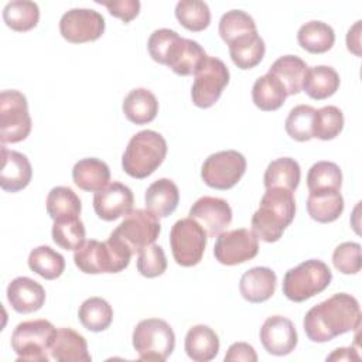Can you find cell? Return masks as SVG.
I'll return each instance as SVG.
<instances>
[{
    "label": "cell",
    "instance_id": "obj_1",
    "mask_svg": "<svg viewBox=\"0 0 362 362\" xmlns=\"http://www.w3.org/2000/svg\"><path fill=\"white\" fill-rule=\"evenodd\" d=\"M359 325V303L346 293H337L311 307L303 321L304 332L313 342H328L338 335L358 329Z\"/></svg>",
    "mask_w": 362,
    "mask_h": 362
},
{
    "label": "cell",
    "instance_id": "obj_2",
    "mask_svg": "<svg viewBox=\"0 0 362 362\" xmlns=\"http://www.w3.org/2000/svg\"><path fill=\"white\" fill-rule=\"evenodd\" d=\"M296 215L293 192L280 188H266L257 211L252 216V230L263 242H277Z\"/></svg>",
    "mask_w": 362,
    "mask_h": 362
},
{
    "label": "cell",
    "instance_id": "obj_3",
    "mask_svg": "<svg viewBox=\"0 0 362 362\" xmlns=\"http://www.w3.org/2000/svg\"><path fill=\"white\" fill-rule=\"evenodd\" d=\"M165 156V139L154 130H141L129 140L122 156V167L127 175L141 180L151 175L161 165Z\"/></svg>",
    "mask_w": 362,
    "mask_h": 362
},
{
    "label": "cell",
    "instance_id": "obj_4",
    "mask_svg": "<svg viewBox=\"0 0 362 362\" xmlns=\"http://www.w3.org/2000/svg\"><path fill=\"white\" fill-rule=\"evenodd\" d=\"M132 253L116 239L109 236L106 242L95 239L86 240L75 250L74 262L76 267L86 274L119 273L130 263Z\"/></svg>",
    "mask_w": 362,
    "mask_h": 362
},
{
    "label": "cell",
    "instance_id": "obj_5",
    "mask_svg": "<svg viewBox=\"0 0 362 362\" xmlns=\"http://www.w3.org/2000/svg\"><path fill=\"white\" fill-rule=\"evenodd\" d=\"M332 280L329 267L317 259H310L286 272L283 294L294 303H301L324 291Z\"/></svg>",
    "mask_w": 362,
    "mask_h": 362
},
{
    "label": "cell",
    "instance_id": "obj_6",
    "mask_svg": "<svg viewBox=\"0 0 362 362\" xmlns=\"http://www.w3.org/2000/svg\"><path fill=\"white\" fill-rule=\"evenodd\" d=\"M57 328L48 320H30L20 322L11 334V348L17 361L47 362Z\"/></svg>",
    "mask_w": 362,
    "mask_h": 362
},
{
    "label": "cell",
    "instance_id": "obj_7",
    "mask_svg": "<svg viewBox=\"0 0 362 362\" xmlns=\"http://www.w3.org/2000/svg\"><path fill=\"white\" fill-rule=\"evenodd\" d=\"M133 346L141 361H165L174 351L175 334L160 318L141 320L133 331Z\"/></svg>",
    "mask_w": 362,
    "mask_h": 362
},
{
    "label": "cell",
    "instance_id": "obj_8",
    "mask_svg": "<svg viewBox=\"0 0 362 362\" xmlns=\"http://www.w3.org/2000/svg\"><path fill=\"white\" fill-rule=\"evenodd\" d=\"M31 116L24 93L16 89L0 93V140L1 144L18 143L31 132Z\"/></svg>",
    "mask_w": 362,
    "mask_h": 362
},
{
    "label": "cell",
    "instance_id": "obj_9",
    "mask_svg": "<svg viewBox=\"0 0 362 362\" xmlns=\"http://www.w3.org/2000/svg\"><path fill=\"white\" fill-rule=\"evenodd\" d=\"M229 69L222 59L206 55L194 72L192 103L201 109L214 106L221 98L223 88L229 83Z\"/></svg>",
    "mask_w": 362,
    "mask_h": 362
},
{
    "label": "cell",
    "instance_id": "obj_10",
    "mask_svg": "<svg viewBox=\"0 0 362 362\" xmlns=\"http://www.w3.org/2000/svg\"><path fill=\"white\" fill-rule=\"evenodd\" d=\"M161 230L158 218L147 209H133L110 233L132 255L156 242Z\"/></svg>",
    "mask_w": 362,
    "mask_h": 362
},
{
    "label": "cell",
    "instance_id": "obj_11",
    "mask_svg": "<svg viewBox=\"0 0 362 362\" xmlns=\"http://www.w3.org/2000/svg\"><path fill=\"white\" fill-rule=\"evenodd\" d=\"M206 232L194 219H178L170 230L171 253L177 264L192 267L198 264L204 256L206 246Z\"/></svg>",
    "mask_w": 362,
    "mask_h": 362
},
{
    "label": "cell",
    "instance_id": "obj_12",
    "mask_svg": "<svg viewBox=\"0 0 362 362\" xmlns=\"http://www.w3.org/2000/svg\"><path fill=\"white\" fill-rule=\"evenodd\" d=\"M246 171V158L236 150H222L211 154L202 164V181L215 189H229L238 184Z\"/></svg>",
    "mask_w": 362,
    "mask_h": 362
},
{
    "label": "cell",
    "instance_id": "obj_13",
    "mask_svg": "<svg viewBox=\"0 0 362 362\" xmlns=\"http://www.w3.org/2000/svg\"><path fill=\"white\" fill-rule=\"evenodd\" d=\"M259 252V239L246 228L222 232L214 246L215 259L225 266H235L252 260Z\"/></svg>",
    "mask_w": 362,
    "mask_h": 362
},
{
    "label": "cell",
    "instance_id": "obj_14",
    "mask_svg": "<svg viewBox=\"0 0 362 362\" xmlns=\"http://www.w3.org/2000/svg\"><path fill=\"white\" fill-rule=\"evenodd\" d=\"M59 33L72 44L96 41L105 33V18L93 8H71L59 20Z\"/></svg>",
    "mask_w": 362,
    "mask_h": 362
},
{
    "label": "cell",
    "instance_id": "obj_15",
    "mask_svg": "<svg viewBox=\"0 0 362 362\" xmlns=\"http://www.w3.org/2000/svg\"><path fill=\"white\" fill-rule=\"evenodd\" d=\"M189 218L202 226L208 238H216L232 222V209L225 199L205 195L192 204Z\"/></svg>",
    "mask_w": 362,
    "mask_h": 362
},
{
    "label": "cell",
    "instance_id": "obj_16",
    "mask_svg": "<svg viewBox=\"0 0 362 362\" xmlns=\"http://www.w3.org/2000/svg\"><path fill=\"white\" fill-rule=\"evenodd\" d=\"M260 342L263 348L276 356L288 355L298 342L294 324L283 315H272L266 318L260 328Z\"/></svg>",
    "mask_w": 362,
    "mask_h": 362
},
{
    "label": "cell",
    "instance_id": "obj_17",
    "mask_svg": "<svg viewBox=\"0 0 362 362\" xmlns=\"http://www.w3.org/2000/svg\"><path fill=\"white\" fill-rule=\"evenodd\" d=\"M132 189L122 182H110L93 195V209L103 221H116L133 211Z\"/></svg>",
    "mask_w": 362,
    "mask_h": 362
},
{
    "label": "cell",
    "instance_id": "obj_18",
    "mask_svg": "<svg viewBox=\"0 0 362 362\" xmlns=\"http://www.w3.org/2000/svg\"><path fill=\"white\" fill-rule=\"evenodd\" d=\"M33 177V167L27 156L23 153L8 150L1 146V170L0 187L7 192H17L24 189Z\"/></svg>",
    "mask_w": 362,
    "mask_h": 362
},
{
    "label": "cell",
    "instance_id": "obj_19",
    "mask_svg": "<svg viewBox=\"0 0 362 362\" xmlns=\"http://www.w3.org/2000/svg\"><path fill=\"white\" fill-rule=\"evenodd\" d=\"M7 300L11 308L20 314L38 311L45 303L44 287L25 276L16 277L7 286Z\"/></svg>",
    "mask_w": 362,
    "mask_h": 362
},
{
    "label": "cell",
    "instance_id": "obj_20",
    "mask_svg": "<svg viewBox=\"0 0 362 362\" xmlns=\"http://www.w3.org/2000/svg\"><path fill=\"white\" fill-rule=\"evenodd\" d=\"M276 284V273L269 267L257 266L249 269L242 274L239 281V290L246 301L257 304L269 300L274 294Z\"/></svg>",
    "mask_w": 362,
    "mask_h": 362
},
{
    "label": "cell",
    "instance_id": "obj_21",
    "mask_svg": "<svg viewBox=\"0 0 362 362\" xmlns=\"http://www.w3.org/2000/svg\"><path fill=\"white\" fill-rule=\"evenodd\" d=\"M49 356L58 362H90L83 335L72 328H58L49 348Z\"/></svg>",
    "mask_w": 362,
    "mask_h": 362
},
{
    "label": "cell",
    "instance_id": "obj_22",
    "mask_svg": "<svg viewBox=\"0 0 362 362\" xmlns=\"http://www.w3.org/2000/svg\"><path fill=\"white\" fill-rule=\"evenodd\" d=\"M180 191L170 178H158L148 185L144 194L146 209L157 218L170 216L178 206Z\"/></svg>",
    "mask_w": 362,
    "mask_h": 362
},
{
    "label": "cell",
    "instance_id": "obj_23",
    "mask_svg": "<svg viewBox=\"0 0 362 362\" xmlns=\"http://www.w3.org/2000/svg\"><path fill=\"white\" fill-rule=\"evenodd\" d=\"M184 348L189 359L195 362H208L219 352V338L212 328L198 324L188 329Z\"/></svg>",
    "mask_w": 362,
    "mask_h": 362
},
{
    "label": "cell",
    "instance_id": "obj_24",
    "mask_svg": "<svg viewBox=\"0 0 362 362\" xmlns=\"http://www.w3.org/2000/svg\"><path fill=\"white\" fill-rule=\"evenodd\" d=\"M72 180L81 189L98 192L109 184L110 170L107 164L99 158H82L76 161L72 168Z\"/></svg>",
    "mask_w": 362,
    "mask_h": 362
},
{
    "label": "cell",
    "instance_id": "obj_25",
    "mask_svg": "<svg viewBox=\"0 0 362 362\" xmlns=\"http://www.w3.org/2000/svg\"><path fill=\"white\" fill-rule=\"evenodd\" d=\"M122 109L127 120L132 123L146 124L157 116L158 102L151 90L146 88H136L126 95Z\"/></svg>",
    "mask_w": 362,
    "mask_h": 362
},
{
    "label": "cell",
    "instance_id": "obj_26",
    "mask_svg": "<svg viewBox=\"0 0 362 362\" xmlns=\"http://www.w3.org/2000/svg\"><path fill=\"white\" fill-rule=\"evenodd\" d=\"M229 45V55L239 69H252L264 57L266 45L257 31L238 37Z\"/></svg>",
    "mask_w": 362,
    "mask_h": 362
},
{
    "label": "cell",
    "instance_id": "obj_27",
    "mask_svg": "<svg viewBox=\"0 0 362 362\" xmlns=\"http://www.w3.org/2000/svg\"><path fill=\"white\" fill-rule=\"evenodd\" d=\"M339 88V75L332 66L315 65L307 68L301 89L315 100L332 96Z\"/></svg>",
    "mask_w": 362,
    "mask_h": 362
},
{
    "label": "cell",
    "instance_id": "obj_28",
    "mask_svg": "<svg viewBox=\"0 0 362 362\" xmlns=\"http://www.w3.org/2000/svg\"><path fill=\"white\" fill-rule=\"evenodd\" d=\"M307 211L320 223L334 222L344 211V198L337 189L311 191L307 198Z\"/></svg>",
    "mask_w": 362,
    "mask_h": 362
},
{
    "label": "cell",
    "instance_id": "obj_29",
    "mask_svg": "<svg viewBox=\"0 0 362 362\" xmlns=\"http://www.w3.org/2000/svg\"><path fill=\"white\" fill-rule=\"evenodd\" d=\"M307 64L297 55H283L269 68V74L277 78L284 86L287 96L297 95L301 90Z\"/></svg>",
    "mask_w": 362,
    "mask_h": 362
},
{
    "label": "cell",
    "instance_id": "obj_30",
    "mask_svg": "<svg viewBox=\"0 0 362 362\" xmlns=\"http://www.w3.org/2000/svg\"><path fill=\"white\" fill-rule=\"evenodd\" d=\"M297 41L303 49L311 54H324L332 48L335 33L327 23L311 20L298 28Z\"/></svg>",
    "mask_w": 362,
    "mask_h": 362
},
{
    "label": "cell",
    "instance_id": "obj_31",
    "mask_svg": "<svg viewBox=\"0 0 362 362\" xmlns=\"http://www.w3.org/2000/svg\"><path fill=\"white\" fill-rule=\"evenodd\" d=\"M300 178V164L291 157H280L273 160L267 165L263 177V184L266 188L280 187L293 192L298 187Z\"/></svg>",
    "mask_w": 362,
    "mask_h": 362
},
{
    "label": "cell",
    "instance_id": "obj_32",
    "mask_svg": "<svg viewBox=\"0 0 362 362\" xmlns=\"http://www.w3.org/2000/svg\"><path fill=\"white\" fill-rule=\"evenodd\" d=\"M47 212L52 221H65L79 218L82 204L79 197L69 187H54L45 201Z\"/></svg>",
    "mask_w": 362,
    "mask_h": 362
},
{
    "label": "cell",
    "instance_id": "obj_33",
    "mask_svg": "<svg viewBox=\"0 0 362 362\" xmlns=\"http://www.w3.org/2000/svg\"><path fill=\"white\" fill-rule=\"evenodd\" d=\"M287 98V92L281 82L270 75L269 72L263 76H259L252 88L253 103L264 112L277 110L283 106Z\"/></svg>",
    "mask_w": 362,
    "mask_h": 362
},
{
    "label": "cell",
    "instance_id": "obj_34",
    "mask_svg": "<svg viewBox=\"0 0 362 362\" xmlns=\"http://www.w3.org/2000/svg\"><path fill=\"white\" fill-rule=\"evenodd\" d=\"M3 20L14 31L25 33L33 30L40 20L38 4L30 0H14L4 6Z\"/></svg>",
    "mask_w": 362,
    "mask_h": 362
},
{
    "label": "cell",
    "instance_id": "obj_35",
    "mask_svg": "<svg viewBox=\"0 0 362 362\" xmlns=\"http://www.w3.org/2000/svg\"><path fill=\"white\" fill-rule=\"evenodd\" d=\"M79 322L92 332H100L109 328L113 320L112 305L102 297L86 298L78 311Z\"/></svg>",
    "mask_w": 362,
    "mask_h": 362
},
{
    "label": "cell",
    "instance_id": "obj_36",
    "mask_svg": "<svg viewBox=\"0 0 362 362\" xmlns=\"http://www.w3.org/2000/svg\"><path fill=\"white\" fill-rule=\"evenodd\" d=\"M28 267L45 280L58 279L65 269V259L49 246H37L28 255Z\"/></svg>",
    "mask_w": 362,
    "mask_h": 362
},
{
    "label": "cell",
    "instance_id": "obj_37",
    "mask_svg": "<svg viewBox=\"0 0 362 362\" xmlns=\"http://www.w3.org/2000/svg\"><path fill=\"white\" fill-rule=\"evenodd\" d=\"M175 17L184 28L198 33L209 25L211 10L205 1L181 0L175 6Z\"/></svg>",
    "mask_w": 362,
    "mask_h": 362
},
{
    "label": "cell",
    "instance_id": "obj_38",
    "mask_svg": "<svg viewBox=\"0 0 362 362\" xmlns=\"http://www.w3.org/2000/svg\"><path fill=\"white\" fill-rule=\"evenodd\" d=\"M342 185V171L332 161H318L311 165L307 174V187L311 191L337 189Z\"/></svg>",
    "mask_w": 362,
    "mask_h": 362
},
{
    "label": "cell",
    "instance_id": "obj_39",
    "mask_svg": "<svg viewBox=\"0 0 362 362\" xmlns=\"http://www.w3.org/2000/svg\"><path fill=\"white\" fill-rule=\"evenodd\" d=\"M342 129L344 115L339 107L328 105L315 110L313 137H317L320 140H332L342 132Z\"/></svg>",
    "mask_w": 362,
    "mask_h": 362
},
{
    "label": "cell",
    "instance_id": "obj_40",
    "mask_svg": "<svg viewBox=\"0 0 362 362\" xmlns=\"http://www.w3.org/2000/svg\"><path fill=\"white\" fill-rule=\"evenodd\" d=\"M218 31L221 38L226 42L230 44L233 40H236L240 35H245L247 33L257 31L256 23L252 16H249L243 10H230L226 11L218 25Z\"/></svg>",
    "mask_w": 362,
    "mask_h": 362
},
{
    "label": "cell",
    "instance_id": "obj_41",
    "mask_svg": "<svg viewBox=\"0 0 362 362\" xmlns=\"http://www.w3.org/2000/svg\"><path fill=\"white\" fill-rule=\"evenodd\" d=\"M315 109L310 105L294 106L286 122L284 127L287 134L297 141H308L313 139V123H314Z\"/></svg>",
    "mask_w": 362,
    "mask_h": 362
},
{
    "label": "cell",
    "instance_id": "obj_42",
    "mask_svg": "<svg viewBox=\"0 0 362 362\" xmlns=\"http://www.w3.org/2000/svg\"><path fill=\"white\" fill-rule=\"evenodd\" d=\"M85 225L79 218L54 221L52 239L65 250H78L85 243Z\"/></svg>",
    "mask_w": 362,
    "mask_h": 362
},
{
    "label": "cell",
    "instance_id": "obj_43",
    "mask_svg": "<svg viewBox=\"0 0 362 362\" xmlns=\"http://www.w3.org/2000/svg\"><path fill=\"white\" fill-rule=\"evenodd\" d=\"M205 57H206V54H205L204 48L199 45V42L185 38L180 54L177 55V58L173 61V64L168 68H171L173 72H175L177 75H181V76L192 75L197 71V68L199 66V64L205 59Z\"/></svg>",
    "mask_w": 362,
    "mask_h": 362
},
{
    "label": "cell",
    "instance_id": "obj_44",
    "mask_svg": "<svg viewBox=\"0 0 362 362\" xmlns=\"http://www.w3.org/2000/svg\"><path fill=\"white\" fill-rule=\"evenodd\" d=\"M137 270L141 276L147 279L161 276L167 269V257L161 246L148 245L139 252L137 256Z\"/></svg>",
    "mask_w": 362,
    "mask_h": 362
},
{
    "label": "cell",
    "instance_id": "obj_45",
    "mask_svg": "<svg viewBox=\"0 0 362 362\" xmlns=\"http://www.w3.org/2000/svg\"><path fill=\"white\" fill-rule=\"evenodd\" d=\"M334 267L342 274H356L361 270V245L356 242H344L332 253Z\"/></svg>",
    "mask_w": 362,
    "mask_h": 362
},
{
    "label": "cell",
    "instance_id": "obj_46",
    "mask_svg": "<svg viewBox=\"0 0 362 362\" xmlns=\"http://www.w3.org/2000/svg\"><path fill=\"white\" fill-rule=\"evenodd\" d=\"M105 6L113 17L120 18L123 23L132 21L140 11L139 0H113V1H98Z\"/></svg>",
    "mask_w": 362,
    "mask_h": 362
},
{
    "label": "cell",
    "instance_id": "obj_47",
    "mask_svg": "<svg viewBox=\"0 0 362 362\" xmlns=\"http://www.w3.org/2000/svg\"><path fill=\"white\" fill-rule=\"evenodd\" d=\"M225 361L228 362H236V361H245V362H256L257 355L252 345L247 342H235L228 348V352L225 355Z\"/></svg>",
    "mask_w": 362,
    "mask_h": 362
},
{
    "label": "cell",
    "instance_id": "obj_48",
    "mask_svg": "<svg viewBox=\"0 0 362 362\" xmlns=\"http://www.w3.org/2000/svg\"><path fill=\"white\" fill-rule=\"evenodd\" d=\"M361 25L362 21L358 20L346 34V48L356 57H361Z\"/></svg>",
    "mask_w": 362,
    "mask_h": 362
},
{
    "label": "cell",
    "instance_id": "obj_49",
    "mask_svg": "<svg viewBox=\"0 0 362 362\" xmlns=\"http://www.w3.org/2000/svg\"><path fill=\"white\" fill-rule=\"evenodd\" d=\"M359 359H361V356L351 346L337 348L331 355L327 356V361H359Z\"/></svg>",
    "mask_w": 362,
    "mask_h": 362
}]
</instances>
